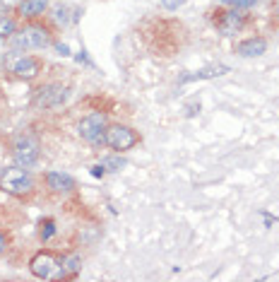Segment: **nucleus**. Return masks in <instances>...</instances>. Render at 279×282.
Instances as JSON below:
<instances>
[{
    "label": "nucleus",
    "mask_w": 279,
    "mask_h": 282,
    "mask_svg": "<svg viewBox=\"0 0 279 282\" xmlns=\"http://www.w3.org/2000/svg\"><path fill=\"white\" fill-rule=\"evenodd\" d=\"M12 48L17 51H43L48 46H53V34L48 27H43L41 22L36 20H29V24H24L22 29L12 34Z\"/></svg>",
    "instance_id": "obj_1"
},
{
    "label": "nucleus",
    "mask_w": 279,
    "mask_h": 282,
    "mask_svg": "<svg viewBox=\"0 0 279 282\" xmlns=\"http://www.w3.org/2000/svg\"><path fill=\"white\" fill-rule=\"evenodd\" d=\"M0 191L12 198H29L34 193V176L27 166H5L0 172Z\"/></svg>",
    "instance_id": "obj_2"
},
{
    "label": "nucleus",
    "mask_w": 279,
    "mask_h": 282,
    "mask_svg": "<svg viewBox=\"0 0 279 282\" xmlns=\"http://www.w3.org/2000/svg\"><path fill=\"white\" fill-rule=\"evenodd\" d=\"M3 65H5V70H8L12 77L24 80V82H32V80H36V77L43 73V61L41 58L29 55V53H22V51H17V48H12L10 53H5Z\"/></svg>",
    "instance_id": "obj_3"
},
{
    "label": "nucleus",
    "mask_w": 279,
    "mask_h": 282,
    "mask_svg": "<svg viewBox=\"0 0 279 282\" xmlns=\"http://www.w3.org/2000/svg\"><path fill=\"white\" fill-rule=\"evenodd\" d=\"M60 253L55 251H36L29 260V270L39 280H65V265Z\"/></svg>",
    "instance_id": "obj_4"
},
{
    "label": "nucleus",
    "mask_w": 279,
    "mask_h": 282,
    "mask_svg": "<svg viewBox=\"0 0 279 282\" xmlns=\"http://www.w3.org/2000/svg\"><path fill=\"white\" fill-rule=\"evenodd\" d=\"M212 27H215L217 32L222 34V36H236L246 29L248 24V17L243 15V10H236V8H217L212 12Z\"/></svg>",
    "instance_id": "obj_5"
},
{
    "label": "nucleus",
    "mask_w": 279,
    "mask_h": 282,
    "mask_svg": "<svg viewBox=\"0 0 279 282\" xmlns=\"http://www.w3.org/2000/svg\"><path fill=\"white\" fill-rule=\"evenodd\" d=\"M140 133L135 128H130L125 123H111L104 133V145H106L108 150H113L116 154L120 152H128L132 150L135 145H140Z\"/></svg>",
    "instance_id": "obj_6"
},
{
    "label": "nucleus",
    "mask_w": 279,
    "mask_h": 282,
    "mask_svg": "<svg viewBox=\"0 0 279 282\" xmlns=\"http://www.w3.org/2000/svg\"><path fill=\"white\" fill-rule=\"evenodd\" d=\"M12 157H15V162L20 164V166H34V164L39 162V157H41V142L36 135L32 133H24L20 135L15 145H12Z\"/></svg>",
    "instance_id": "obj_7"
},
{
    "label": "nucleus",
    "mask_w": 279,
    "mask_h": 282,
    "mask_svg": "<svg viewBox=\"0 0 279 282\" xmlns=\"http://www.w3.org/2000/svg\"><path fill=\"white\" fill-rule=\"evenodd\" d=\"M108 128V121L101 111L87 114L85 119L77 123V135L89 145H104V133Z\"/></svg>",
    "instance_id": "obj_8"
},
{
    "label": "nucleus",
    "mask_w": 279,
    "mask_h": 282,
    "mask_svg": "<svg viewBox=\"0 0 279 282\" xmlns=\"http://www.w3.org/2000/svg\"><path fill=\"white\" fill-rule=\"evenodd\" d=\"M70 97V87L63 85V82H48L43 85L36 97H34V106L36 108H55V106H63L65 101Z\"/></svg>",
    "instance_id": "obj_9"
},
{
    "label": "nucleus",
    "mask_w": 279,
    "mask_h": 282,
    "mask_svg": "<svg viewBox=\"0 0 279 282\" xmlns=\"http://www.w3.org/2000/svg\"><path fill=\"white\" fill-rule=\"evenodd\" d=\"M267 39L265 36H248V39H241V41L234 46V53L241 55V58H258V55L267 53Z\"/></svg>",
    "instance_id": "obj_10"
},
{
    "label": "nucleus",
    "mask_w": 279,
    "mask_h": 282,
    "mask_svg": "<svg viewBox=\"0 0 279 282\" xmlns=\"http://www.w3.org/2000/svg\"><path fill=\"white\" fill-rule=\"evenodd\" d=\"M46 188L51 191V193H70V191H75V179L70 176V174H63V172H46Z\"/></svg>",
    "instance_id": "obj_11"
},
{
    "label": "nucleus",
    "mask_w": 279,
    "mask_h": 282,
    "mask_svg": "<svg viewBox=\"0 0 279 282\" xmlns=\"http://www.w3.org/2000/svg\"><path fill=\"white\" fill-rule=\"evenodd\" d=\"M48 5H51V0H20V3H17V15L27 22L39 20V17L46 15Z\"/></svg>",
    "instance_id": "obj_12"
},
{
    "label": "nucleus",
    "mask_w": 279,
    "mask_h": 282,
    "mask_svg": "<svg viewBox=\"0 0 279 282\" xmlns=\"http://www.w3.org/2000/svg\"><path fill=\"white\" fill-rule=\"evenodd\" d=\"M229 73V65H210V68H202L197 73H188V75L181 77V82H195V80H212V77H222Z\"/></svg>",
    "instance_id": "obj_13"
},
{
    "label": "nucleus",
    "mask_w": 279,
    "mask_h": 282,
    "mask_svg": "<svg viewBox=\"0 0 279 282\" xmlns=\"http://www.w3.org/2000/svg\"><path fill=\"white\" fill-rule=\"evenodd\" d=\"M15 32H17V20L8 12H3L0 15V41H10Z\"/></svg>",
    "instance_id": "obj_14"
},
{
    "label": "nucleus",
    "mask_w": 279,
    "mask_h": 282,
    "mask_svg": "<svg viewBox=\"0 0 279 282\" xmlns=\"http://www.w3.org/2000/svg\"><path fill=\"white\" fill-rule=\"evenodd\" d=\"M63 265H65V280H70V277H75L77 275L80 265H82V258H80V256H65Z\"/></svg>",
    "instance_id": "obj_15"
},
{
    "label": "nucleus",
    "mask_w": 279,
    "mask_h": 282,
    "mask_svg": "<svg viewBox=\"0 0 279 282\" xmlns=\"http://www.w3.org/2000/svg\"><path fill=\"white\" fill-rule=\"evenodd\" d=\"M53 234H55V222L53 219H51V217L41 219V222H39V237H41V241H48Z\"/></svg>",
    "instance_id": "obj_16"
},
{
    "label": "nucleus",
    "mask_w": 279,
    "mask_h": 282,
    "mask_svg": "<svg viewBox=\"0 0 279 282\" xmlns=\"http://www.w3.org/2000/svg\"><path fill=\"white\" fill-rule=\"evenodd\" d=\"M222 5H229V8H236V10H248L253 5H258V0H219Z\"/></svg>",
    "instance_id": "obj_17"
},
{
    "label": "nucleus",
    "mask_w": 279,
    "mask_h": 282,
    "mask_svg": "<svg viewBox=\"0 0 279 282\" xmlns=\"http://www.w3.org/2000/svg\"><path fill=\"white\" fill-rule=\"evenodd\" d=\"M55 22L67 24V22H77V17H70V8L67 5H60V8H55Z\"/></svg>",
    "instance_id": "obj_18"
},
{
    "label": "nucleus",
    "mask_w": 279,
    "mask_h": 282,
    "mask_svg": "<svg viewBox=\"0 0 279 282\" xmlns=\"http://www.w3.org/2000/svg\"><path fill=\"white\" fill-rule=\"evenodd\" d=\"M185 0H161V8L164 10H169V12H173V10H178Z\"/></svg>",
    "instance_id": "obj_19"
},
{
    "label": "nucleus",
    "mask_w": 279,
    "mask_h": 282,
    "mask_svg": "<svg viewBox=\"0 0 279 282\" xmlns=\"http://www.w3.org/2000/svg\"><path fill=\"white\" fill-rule=\"evenodd\" d=\"M104 174H106V166H104V164H94V166H92V176H97V179H101Z\"/></svg>",
    "instance_id": "obj_20"
},
{
    "label": "nucleus",
    "mask_w": 279,
    "mask_h": 282,
    "mask_svg": "<svg viewBox=\"0 0 279 282\" xmlns=\"http://www.w3.org/2000/svg\"><path fill=\"white\" fill-rule=\"evenodd\" d=\"M5 249H8V234L0 229V256L5 253Z\"/></svg>",
    "instance_id": "obj_21"
},
{
    "label": "nucleus",
    "mask_w": 279,
    "mask_h": 282,
    "mask_svg": "<svg viewBox=\"0 0 279 282\" xmlns=\"http://www.w3.org/2000/svg\"><path fill=\"white\" fill-rule=\"evenodd\" d=\"M55 48H58V51H60L63 55H67V53H70V48H67L65 43H55Z\"/></svg>",
    "instance_id": "obj_22"
},
{
    "label": "nucleus",
    "mask_w": 279,
    "mask_h": 282,
    "mask_svg": "<svg viewBox=\"0 0 279 282\" xmlns=\"http://www.w3.org/2000/svg\"><path fill=\"white\" fill-rule=\"evenodd\" d=\"M12 3H17V0H0V5H12Z\"/></svg>",
    "instance_id": "obj_23"
},
{
    "label": "nucleus",
    "mask_w": 279,
    "mask_h": 282,
    "mask_svg": "<svg viewBox=\"0 0 279 282\" xmlns=\"http://www.w3.org/2000/svg\"><path fill=\"white\" fill-rule=\"evenodd\" d=\"M277 29H279V5H277Z\"/></svg>",
    "instance_id": "obj_24"
}]
</instances>
